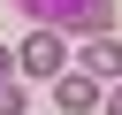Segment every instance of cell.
<instances>
[{
  "label": "cell",
  "instance_id": "cell-1",
  "mask_svg": "<svg viewBox=\"0 0 122 115\" xmlns=\"http://www.w3.org/2000/svg\"><path fill=\"white\" fill-rule=\"evenodd\" d=\"M15 69H23V77H46V84H53V77L69 69V38H61V31H30V38L15 46Z\"/></svg>",
  "mask_w": 122,
  "mask_h": 115
},
{
  "label": "cell",
  "instance_id": "cell-2",
  "mask_svg": "<svg viewBox=\"0 0 122 115\" xmlns=\"http://www.w3.org/2000/svg\"><path fill=\"white\" fill-rule=\"evenodd\" d=\"M76 77H92V84H122V38H92V46L76 54Z\"/></svg>",
  "mask_w": 122,
  "mask_h": 115
},
{
  "label": "cell",
  "instance_id": "cell-3",
  "mask_svg": "<svg viewBox=\"0 0 122 115\" xmlns=\"http://www.w3.org/2000/svg\"><path fill=\"white\" fill-rule=\"evenodd\" d=\"M15 8H23V15L38 23V31H76L92 0H15Z\"/></svg>",
  "mask_w": 122,
  "mask_h": 115
},
{
  "label": "cell",
  "instance_id": "cell-4",
  "mask_svg": "<svg viewBox=\"0 0 122 115\" xmlns=\"http://www.w3.org/2000/svg\"><path fill=\"white\" fill-rule=\"evenodd\" d=\"M53 107H61V115H92V107H99V84L76 77V69H61V77H53Z\"/></svg>",
  "mask_w": 122,
  "mask_h": 115
},
{
  "label": "cell",
  "instance_id": "cell-5",
  "mask_svg": "<svg viewBox=\"0 0 122 115\" xmlns=\"http://www.w3.org/2000/svg\"><path fill=\"white\" fill-rule=\"evenodd\" d=\"M0 115H23V84L15 77H0Z\"/></svg>",
  "mask_w": 122,
  "mask_h": 115
},
{
  "label": "cell",
  "instance_id": "cell-6",
  "mask_svg": "<svg viewBox=\"0 0 122 115\" xmlns=\"http://www.w3.org/2000/svg\"><path fill=\"white\" fill-rule=\"evenodd\" d=\"M99 107H107V115H122V84H114V92H107V100H99Z\"/></svg>",
  "mask_w": 122,
  "mask_h": 115
},
{
  "label": "cell",
  "instance_id": "cell-7",
  "mask_svg": "<svg viewBox=\"0 0 122 115\" xmlns=\"http://www.w3.org/2000/svg\"><path fill=\"white\" fill-rule=\"evenodd\" d=\"M0 77H15V54H8V46H0Z\"/></svg>",
  "mask_w": 122,
  "mask_h": 115
}]
</instances>
